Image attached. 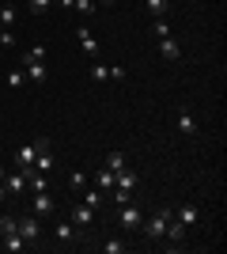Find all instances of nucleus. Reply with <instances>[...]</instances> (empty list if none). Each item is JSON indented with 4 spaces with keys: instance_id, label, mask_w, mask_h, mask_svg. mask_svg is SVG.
<instances>
[{
    "instance_id": "obj_1",
    "label": "nucleus",
    "mask_w": 227,
    "mask_h": 254,
    "mask_svg": "<svg viewBox=\"0 0 227 254\" xmlns=\"http://www.w3.org/2000/svg\"><path fill=\"white\" fill-rule=\"evenodd\" d=\"M19 68L27 72V80L45 84V80H49V68H45V46H31V50L19 57Z\"/></svg>"
},
{
    "instance_id": "obj_2",
    "label": "nucleus",
    "mask_w": 227,
    "mask_h": 254,
    "mask_svg": "<svg viewBox=\"0 0 227 254\" xmlns=\"http://www.w3.org/2000/svg\"><path fill=\"white\" fill-rule=\"evenodd\" d=\"M174 209H159V212H151V216H144V235H148L151 243H163V235H167V224H171Z\"/></svg>"
},
{
    "instance_id": "obj_3",
    "label": "nucleus",
    "mask_w": 227,
    "mask_h": 254,
    "mask_svg": "<svg viewBox=\"0 0 227 254\" xmlns=\"http://www.w3.org/2000/svg\"><path fill=\"white\" fill-rule=\"evenodd\" d=\"M19 235H23V243H27V247L42 243V224H38L34 212H23V216H19Z\"/></svg>"
},
{
    "instance_id": "obj_4",
    "label": "nucleus",
    "mask_w": 227,
    "mask_h": 254,
    "mask_svg": "<svg viewBox=\"0 0 227 254\" xmlns=\"http://www.w3.org/2000/svg\"><path fill=\"white\" fill-rule=\"evenodd\" d=\"M118 224L125 228V232H140V224H144V212H140V205H133V201L118 205Z\"/></svg>"
},
{
    "instance_id": "obj_5",
    "label": "nucleus",
    "mask_w": 227,
    "mask_h": 254,
    "mask_svg": "<svg viewBox=\"0 0 227 254\" xmlns=\"http://www.w3.org/2000/svg\"><path fill=\"white\" fill-rule=\"evenodd\" d=\"M68 220H72L80 232H87V228L95 224V209H91V205H84V201H76L72 209H68Z\"/></svg>"
},
{
    "instance_id": "obj_6",
    "label": "nucleus",
    "mask_w": 227,
    "mask_h": 254,
    "mask_svg": "<svg viewBox=\"0 0 227 254\" xmlns=\"http://www.w3.org/2000/svg\"><path fill=\"white\" fill-rule=\"evenodd\" d=\"M34 156H38V144H19L15 148V156H11V167H19L23 175L34 167Z\"/></svg>"
},
{
    "instance_id": "obj_7",
    "label": "nucleus",
    "mask_w": 227,
    "mask_h": 254,
    "mask_svg": "<svg viewBox=\"0 0 227 254\" xmlns=\"http://www.w3.org/2000/svg\"><path fill=\"white\" fill-rule=\"evenodd\" d=\"M53 239L57 243H76V239H84V232H80L72 220H57L53 224Z\"/></svg>"
},
{
    "instance_id": "obj_8",
    "label": "nucleus",
    "mask_w": 227,
    "mask_h": 254,
    "mask_svg": "<svg viewBox=\"0 0 227 254\" xmlns=\"http://www.w3.org/2000/svg\"><path fill=\"white\" fill-rule=\"evenodd\" d=\"M53 209H57V201H53V193H49V190H38V193H34V201H31V212L38 216V220H42V216H49Z\"/></svg>"
},
{
    "instance_id": "obj_9",
    "label": "nucleus",
    "mask_w": 227,
    "mask_h": 254,
    "mask_svg": "<svg viewBox=\"0 0 227 254\" xmlns=\"http://www.w3.org/2000/svg\"><path fill=\"white\" fill-rule=\"evenodd\" d=\"M174 220L182 224V228H197V224H201V209H197V205H178V209H174Z\"/></svg>"
},
{
    "instance_id": "obj_10",
    "label": "nucleus",
    "mask_w": 227,
    "mask_h": 254,
    "mask_svg": "<svg viewBox=\"0 0 227 254\" xmlns=\"http://www.w3.org/2000/svg\"><path fill=\"white\" fill-rule=\"evenodd\" d=\"M76 38H80V46H84L87 57H98V38L91 34V27H87V23H80V27H76Z\"/></svg>"
},
{
    "instance_id": "obj_11",
    "label": "nucleus",
    "mask_w": 227,
    "mask_h": 254,
    "mask_svg": "<svg viewBox=\"0 0 227 254\" xmlns=\"http://www.w3.org/2000/svg\"><path fill=\"white\" fill-rule=\"evenodd\" d=\"M174 126H178V133H182V137H197V133H201V126L193 122V114H189V110H178Z\"/></svg>"
},
{
    "instance_id": "obj_12",
    "label": "nucleus",
    "mask_w": 227,
    "mask_h": 254,
    "mask_svg": "<svg viewBox=\"0 0 227 254\" xmlns=\"http://www.w3.org/2000/svg\"><path fill=\"white\" fill-rule=\"evenodd\" d=\"M114 186H121V190H133V193H136V186H140V175H136L133 167H121L118 175H114Z\"/></svg>"
},
{
    "instance_id": "obj_13",
    "label": "nucleus",
    "mask_w": 227,
    "mask_h": 254,
    "mask_svg": "<svg viewBox=\"0 0 227 254\" xmlns=\"http://www.w3.org/2000/svg\"><path fill=\"white\" fill-rule=\"evenodd\" d=\"M4 186H8V193H23V190H27V175H23L19 167L4 171Z\"/></svg>"
},
{
    "instance_id": "obj_14",
    "label": "nucleus",
    "mask_w": 227,
    "mask_h": 254,
    "mask_svg": "<svg viewBox=\"0 0 227 254\" xmlns=\"http://www.w3.org/2000/svg\"><path fill=\"white\" fill-rule=\"evenodd\" d=\"M185 235H189V228H182V224L171 216V224H167V235H163V239H167L171 247H182V243H185Z\"/></svg>"
},
{
    "instance_id": "obj_15",
    "label": "nucleus",
    "mask_w": 227,
    "mask_h": 254,
    "mask_svg": "<svg viewBox=\"0 0 227 254\" xmlns=\"http://www.w3.org/2000/svg\"><path fill=\"white\" fill-rule=\"evenodd\" d=\"M159 53L167 61H182V46L174 42V38H159Z\"/></svg>"
},
{
    "instance_id": "obj_16",
    "label": "nucleus",
    "mask_w": 227,
    "mask_h": 254,
    "mask_svg": "<svg viewBox=\"0 0 227 254\" xmlns=\"http://www.w3.org/2000/svg\"><path fill=\"white\" fill-rule=\"evenodd\" d=\"M144 8H148L151 19H167V11H171V0H144Z\"/></svg>"
},
{
    "instance_id": "obj_17",
    "label": "nucleus",
    "mask_w": 227,
    "mask_h": 254,
    "mask_svg": "<svg viewBox=\"0 0 227 254\" xmlns=\"http://www.w3.org/2000/svg\"><path fill=\"white\" fill-rule=\"evenodd\" d=\"M15 23H19V8H15V4H4V8H0V27L11 31Z\"/></svg>"
},
{
    "instance_id": "obj_18",
    "label": "nucleus",
    "mask_w": 227,
    "mask_h": 254,
    "mask_svg": "<svg viewBox=\"0 0 227 254\" xmlns=\"http://www.w3.org/2000/svg\"><path fill=\"white\" fill-rule=\"evenodd\" d=\"M87 186H91V179H87V171H72V175H68V190H72V193H84Z\"/></svg>"
},
{
    "instance_id": "obj_19",
    "label": "nucleus",
    "mask_w": 227,
    "mask_h": 254,
    "mask_svg": "<svg viewBox=\"0 0 227 254\" xmlns=\"http://www.w3.org/2000/svg\"><path fill=\"white\" fill-rule=\"evenodd\" d=\"M4 251H8V254H23V251H27L23 235L19 232H8V235H4Z\"/></svg>"
},
{
    "instance_id": "obj_20",
    "label": "nucleus",
    "mask_w": 227,
    "mask_h": 254,
    "mask_svg": "<svg viewBox=\"0 0 227 254\" xmlns=\"http://www.w3.org/2000/svg\"><path fill=\"white\" fill-rule=\"evenodd\" d=\"M91 182H95L98 190H114V171H110V167H98Z\"/></svg>"
},
{
    "instance_id": "obj_21",
    "label": "nucleus",
    "mask_w": 227,
    "mask_h": 254,
    "mask_svg": "<svg viewBox=\"0 0 227 254\" xmlns=\"http://www.w3.org/2000/svg\"><path fill=\"white\" fill-rule=\"evenodd\" d=\"M98 251H102V254H125V251H129V243H125V239H118V235H110Z\"/></svg>"
},
{
    "instance_id": "obj_22",
    "label": "nucleus",
    "mask_w": 227,
    "mask_h": 254,
    "mask_svg": "<svg viewBox=\"0 0 227 254\" xmlns=\"http://www.w3.org/2000/svg\"><path fill=\"white\" fill-rule=\"evenodd\" d=\"M102 201H106V197H102V190H98V186H87V190H84V205H91V209H102Z\"/></svg>"
},
{
    "instance_id": "obj_23",
    "label": "nucleus",
    "mask_w": 227,
    "mask_h": 254,
    "mask_svg": "<svg viewBox=\"0 0 227 254\" xmlns=\"http://www.w3.org/2000/svg\"><path fill=\"white\" fill-rule=\"evenodd\" d=\"M102 167H110L114 175H118V171L129 167V163H125V156H121V152H106V163H102Z\"/></svg>"
},
{
    "instance_id": "obj_24",
    "label": "nucleus",
    "mask_w": 227,
    "mask_h": 254,
    "mask_svg": "<svg viewBox=\"0 0 227 254\" xmlns=\"http://www.w3.org/2000/svg\"><path fill=\"white\" fill-rule=\"evenodd\" d=\"M72 11H80V15H95L98 0H72Z\"/></svg>"
},
{
    "instance_id": "obj_25",
    "label": "nucleus",
    "mask_w": 227,
    "mask_h": 254,
    "mask_svg": "<svg viewBox=\"0 0 227 254\" xmlns=\"http://www.w3.org/2000/svg\"><path fill=\"white\" fill-rule=\"evenodd\" d=\"M49 8H53V0H27V11H31V15H45Z\"/></svg>"
},
{
    "instance_id": "obj_26",
    "label": "nucleus",
    "mask_w": 227,
    "mask_h": 254,
    "mask_svg": "<svg viewBox=\"0 0 227 254\" xmlns=\"http://www.w3.org/2000/svg\"><path fill=\"white\" fill-rule=\"evenodd\" d=\"M23 84H27V72H23V68H11V72H8V87H11V91H19Z\"/></svg>"
},
{
    "instance_id": "obj_27",
    "label": "nucleus",
    "mask_w": 227,
    "mask_h": 254,
    "mask_svg": "<svg viewBox=\"0 0 227 254\" xmlns=\"http://www.w3.org/2000/svg\"><path fill=\"white\" fill-rule=\"evenodd\" d=\"M110 201H114V205H125V201H133V190H121V186H114V190H110Z\"/></svg>"
},
{
    "instance_id": "obj_28",
    "label": "nucleus",
    "mask_w": 227,
    "mask_h": 254,
    "mask_svg": "<svg viewBox=\"0 0 227 254\" xmlns=\"http://www.w3.org/2000/svg\"><path fill=\"white\" fill-rule=\"evenodd\" d=\"M8 232H19V216H0V235Z\"/></svg>"
},
{
    "instance_id": "obj_29",
    "label": "nucleus",
    "mask_w": 227,
    "mask_h": 254,
    "mask_svg": "<svg viewBox=\"0 0 227 254\" xmlns=\"http://www.w3.org/2000/svg\"><path fill=\"white\" fill-rule=\"evenodd\" d=\"M151 31H155V38H171V23L167 19H151Z\"/></svg>"
},
{
    "instance_id": "obj_30",
    "label": "nucleus",
    "mask_w": 227,
    "mask_h": 254,
    "mask_svg": "<svg viewBox=\"0 0 227 254\" xmlns=\"http://www.w3.org/2000/svg\"><path fill=\"white\" fill-rule=\"evenodd\" d=\"M91 80H98V84L110 80V64H91Z\"/></svg>"
},
{
    "instance_id": "obj_31",
    "label": "nucleus",
    "mask_w": 227,
    "mask_h": 254,
    "mask_svg": "<svg viewBox=\"0 0 227 254\" xmlns=\"http://www.w3.org/2000/svg\"><path fill=\"white\" fill-rule=\"evenodd\" d=\"M0 46L11 50V46H15V31H4V27H0Z\"/></svg>"
},
{
    "instance_id": "obj_32",
    "label": "nucleus",
    "mask_w": 227,
    "mask_h": 254,
    "mask_svg": "<svg viewBox=\"0 0 227 254\" xmlns=\"http://www.w3.org/2000/svg\"><path fill=\"white\" fill-rule=\"evenodd\" d=\"M110 80H125V68H121V64H110Z\"/></svg>"
},
{
    "instance_id": "obj_33",
    "label": "nucleus",
    "mask_w": 227,
    "mask_h": 254,
    "mask_svg": "<svg viewBox=\"0 0 227 254\" xmlns=\"http://www.w3.org/2000/svg\"><path fill=\"white\" fill-rule=\"evenodd\" d=\"M98 4H102V8H114V4H118V0H98Z\"/></svg>"
},
{
    "instance_id": "obj_34",
    "label": "nucleus",
    "mask_w": 227,
    "mask_h": 254,
    "mask_svg": "<svg viewBox=\"0 0 227 254\" xmlns=\"http://www.w3.org/2000/svg\"><path fill=\"white\" fill-rule=\"evenodd\" d=\"M4 197H8V186H4V182H0V201H4Z\"/></svg>"
}]
</instances>
